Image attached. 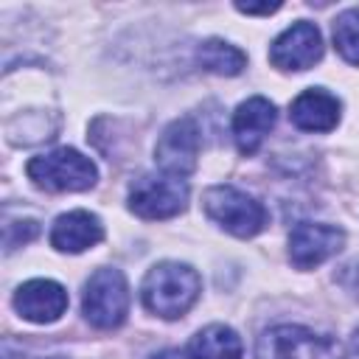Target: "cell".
Masks as SVG:
<instances>
[{
  "instance_id": "6da1fadb",
  "label": "cell",
  "mask_w": 359,
  "mask_h": 359,
  "mask_svg": "<svg viewBox=\"0 0 359 359\" xmlns=\"http://www.w3.org/2000/svg\"><path fill=\"white\" fill-rule=\"evenodd\" d=\"M199 292H202V280H199L196 269H191L188 264H180V261L154 264L146 272L143 286H140L143 306L163 320L182 317L196 303Z\"/></svg>"
},
{
  "instance_id": "7a4b0ae2",
  "label": "cell",
  "mask_w": 359,
  "mask_h": 359,
  "mask_svg": "<svg viewBox=\"0 0 359 359\" xmlns=\"http://www.w3.org/2000/svg\"><path fill=\"white\" fill-rule=\"evenodd\" d=\"M255 359H345V351L334 337L283 323L258 337Z\"/></svg>"
},
{
  "instance_id": "3957f363",
  "label": "cell",
  "mask_w": 359,
  "mask_h": 359,
  "mask_svg": "<svg viewBox=\"0 0 359 359\" xmlns=\"http://www.w3.org/2000/svg\"><path fill=\"white\" fill-rule=\"evenodd\" d=\"M202 208L219 227H224L227 233H233L238 238L258 236L266 227V219H269L266 208L255 196H250V194H244L233 185L208 188L205 196H202Z\"/></svg>"
},
{
  "instance_id": "277c9868",
  "label": "cell",
  "mask_w": 359,
  "mask_h": 359,
  "mask_svg": "<svg viewBox=\"0 0 359 359\" xmlns=\"http://www.w3.org/2000/svg\"><path fill=\"white\" fill-rule=\"evenodd\" d=\"M25 174L34 180V185L45 191H87L95 185L98 177L93 160L67 146L28 160Z\"/></svg>"
},
{
  "instance_id": "5b68a950",
  "label": "cell",
  "mask_w": 359,
  "mask_h": 359,
  "mask_svg": "<svg viewBox=\"0 0 359 359\" xmlns=\"http://www.w3.org/2000/svg\"><path fill=\"white\" fill-rule=\"evenodd\" d=\"M81 311L95 328H118L129 314V286L123 272L112 266L93 272L81 294Z\"/></svg>"
},
{
  "instance_id": "8992f818",
  "label": "cell",
  "mask_w": 359,
  "mask_h": 359,
  "mask_svg": "<svg viewBox=\"0 0 359 359\" xmlns=\"http://www.w3.org/2000/svg\"><path fill=\"white\" fill-rule=\"evenodd\" d=\"M188 185L171 174H143L129 188V210L140 219H171L185 210Z\"/></svg>"
},
{
  "instance_id": "52a82bcc",
  "label": "cell",
  "mask_w": 359,
  "mask_h": 359,
  "mask_svg": "<svg viewBox=\"0 0 359 359\" xmlns=\"http://www.w3.org/2000/svg\"><path fill=\"white\" fill-rule=\"evenodd\" d=\"M199 160V129L194 118H177L171 121L154 146V163L163 174L171 177H188L196 168Z\"/></svg>"
},
{
  "instance_id": "ba28073f",
  "label": "cell",
  "mask_w": 359,
  "mask_h": 359,
  "mask_svg": "<svg viewBox=\"0 0 359 359\" xmlns=\"http://www.w3.org/2000/svg\"><path fill=\"white\" fill-rule=\"evenodd\" d=\"M345 244V233L334 224L300 222L289 233V261L297 269H311L331 255H337Z\"/></svg>"
},
{
  "instance_id": "9c48e42d",
  "label": "cell",
  "mask_w": 359,
  "mask_h": 359,
  "mask_svg": "<svg viewBox=\"0 0 359 359\" xmlns=\"http://www.w3.org/2000/svg\"><path fill=\"white\" fill-rule=\"evenodd\" d=\"M323 59V36L314 22H294L269 48V62L280 70H309Z\"/></svg>"
},
{
  "instance_id": "30bf717a",
  "label": "cell",
  "mask_w": 359,
  "mask_h": 359,
  "mask_svg": "<svg viewBox=\"0 0 359 359\" xmlns=\"http://www.w3.org/2000/svg\"><path fill=\"white\" fill-rule=\"evenodd\" d=\"M14 309L20 311V317H25L31 323H53L67 309V292L56 280L36 278L17 289Z\"/></svg>"
},
{
  "instance_id": "8fae6325",
  "label": "cell",
  "mask_w": 359,
  "mask_h": 359,
  "mask_svg": "<svg viewBox=\"0 0 359 359\" xmlns=\"http://www.w3.org/2000/svg\"><path fill=\"white\" fill-rule=\"evenodd\" d=\"M275 104L252 95L244 104H238V109L233 112V137L241 154H255L258 146L264 143V137L269 135V129L275 126Z\"/></svg>"
},
{
  "instance_id": "7c38bea8",
  "label": "cell",
  "mask_w": 359,
  "mask_h": 359,
  "mask_svg": "<svg viewBox=\"0 0 359 359\" xmlns=\"http://www.w3.org/2000/svg\"><path fill=\"white\" fill-rule=\"evenodd\" d=\"M289 118L303 132H331L339 121V101L328 90L311 87L292 101Z\"/></svg>"
},
{
  "instance_id": "4fadbf2b",
  "label": "cell",
  "mask_w": 359,
  "mask_h": 359,
  "mask_svg": "<svg viewBox=\"0 0 359 359\" xmlns=\"http://www.w3.org/2000/svg\"><path fill=\"white\" fill-rule=\"evenodd\" d=\"M104 238V227L95 213L87 210H70L62 213L50 227V244L62 252H84L87 247L98 244Z\"/></svg>"
},
{
  "instance_id": "5bb4252c",
  "label": "cell",
  "mask_w": 359,
  "mask_h": 359,
  "mask_svg": "<svg viewBox=\"0 0 359 359\" xmlns=\"http://www.w3.org/2000/svg\"><path fill=\"white\" fill-rule=\"evenodd\" d=\"M185 356L188 359H241V339L230 325L213 323L191 337Z\"/></svg>"
},
{
  "instance_id": "9a60e30c",
  "label": "cell",
  "mask_w": 359,
  "mask_h": 359,
  "mask_svg": "<svg viewBox=\"0 0 359 359\" xmlns=\"http://www.w3.org/2000/svg\"><path fill=\"white\" fill-rule=\"evenodd\" d=\"M196 62L216 76H238L247 67V56L224 39H205L196 50Z\"/></svg>"
},
{
  "instance_id": "2e32d148",
  "label": "cell",
  "mask_w": 359,
  "mask_h": 359,
  "mask_svg": "<svg viewBox=\"0 0 359 359\" xmlns=\"http://www.w3.org/2000/svg\"><path fill=\"white\" fill-rule=\"evenodd\" d=\"M334 45L339 56L351 65H359V8H345L334 20Z\"/></svg>"
},
{
  "instance_id": "e0dca14e",
  "label": "cell",
  "mask_w": 359,
  "mask_h": 359,
  "mask_svg": "<svg viewBox=\"0 0 359 359\" xmlns=\"http://www.w3.org/2000/svg\"><path fill=\"white\" fill-rule=\"evenodd\" d=\"M236 8L238 11H244V14H272V11H278L280 8V3H264V6H244V3H236Z\"/></svg>"
},
{
  "instance_id": "ac0fdd59",
  "label": "cell",
  "mask_w": 359,
  "mask_h": 359,
  "mask_svg": "<svg viewBox=\"0 0 359 359\" xmlns=\"http://www.w3.org/2000/svg\"><path fill=\"white\" fill-rule=\"evenodd\" d=\"M154 359H188V356H182L180 351H163V353H157Z\"/></svg>"
},
{
  "instance_id": "d6986e66",
  "label": "cell",
  "mask_w": 359,
  "mask_h": 359,
  "mask_svg": "<svg viewBox=\"0 0 359 359\" xmlns=\"http://www.w3.org/2000/svg\"><path fill=\"white\" fill-rule=\"evenodd\" d=\"M353 348H356V353H359V328L353 331Z\"/></svg>"
}]
</instances>
